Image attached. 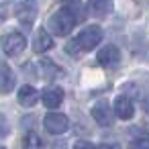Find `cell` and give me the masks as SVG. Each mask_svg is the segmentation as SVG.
Listing matches in <instances>:
<instances>
[{"label":"cell","mask_w":149,"mask_h":149,"mask_svg":"<svg viewBox=\"0 0 149 149\" xmlns=\"http://www.w3.org/2000/svg\"><path fill=\"white\" fill-rule=\"evenodd\" d=\"M76 23H78L76 8H72V6H61V8H57V10L49 17L47 29H51V33L57 35V37H65V35H70V31L76 27Z\"/></svg>","instance_id":"cell-1"},{"label":"cell","mask_w":149,"mask_h":149,"mask_svg":"<svg viewBox=\"0 0 149 149\" xmlns=\"http://www.w3.org/2000/svg\"><path fill=\"white\" fill-rule=\"evenodd\" d=\"M100 39H102V29L96 25H90V27L80 31V35L76 37V43H78L80 51H92L100 43Z\"/></svg>","instance_id":"cell-2"},{"label":"cell","mask_w":149,"mask_h":149,"mask_svg":"<svg viewBox=\"0 0 149 149\" xmlns=\"http://www.w3.org/2000/svg\"><path fill=\"white\" fill-rule=\"evenodd\" d=\"M25 47H27V39L21 33H8V35L2 37V51L10 57L21 55L25 51Z\"/></svg>","instance_id":"cell-3"},{"label":"cell","mask_w":149,"mask_h":149,"mask_svg":"<svg viewBox=\"0 0 149 149\" xmlns=\"http://www.w3.org/2000/svg\"><path fill=\"white\" fill-rule=\"evenodd\" d=\"M37 2L35 0H19V4H17V19L19 23H23L25 27H31L37 19Z\"/></svg>","instance_id":"cell-4"},{"label":"cell","mask_w":149,"mask_h":149,"mask_svg":"<svg viewBox=\"0 0 149 149\" xmlns=\"http://www.w3.org/2000/svg\"><path fill=\"white\" fill-rule=\"evenodd\" d=\"M43 125H45L47 133H51V135H61V133H65L70 129V120L61 112H49V114H45Z\"/></svg>","instance_id":"cell-5"},{"label":"cell","mask_w":149,"mask_h":149,"mask_svg":"<svg viewBox=\"0 0 149 149\" xmlns=\"http://www.w3.org/2000/svg\"><path fill=\"white\" fill-rule=\"evenodd\" d=\"M92 116H94V120H96L100 127H108V125H112L114 110H110V106H108L106 100H100V102H96V104L92 106Z\"/></svg>","instance_id":"cell-6"},{"label":"cell","mask_w":149,"mask_h":149,"mask_svg":"<svg viewBox=\"0 0 149 149\" xmlns=\"http://www.w3.org/2000/svg\"><path fill=\"white\" fill-rule=\"evenodd\" d=\"M98 63L104 68H114L120 63V51L116 49V45H104L98 51Z\"/></svg>","instance_id":"cell-7"},{"label":"cell","mask_w":149,"mask_h":149,"mask_svg":"<svg viewBox=\"0 0 149 149\" xmlns=\"http://www.w3.org/2000/svg\"><path fill=\"white\" fill-rule=\"evenodd\" d=\"M41 100H43V104L47 108H57L63 102V90L59 86H47L41 92Z\"/></svg>","instance_id":"cell-8"},{"label":"cell","mask_w":149,"mask_h":149,"mask_svg":"<svg viewBox=\"0 0 149 149\" xmlns=\"http://www.w3.org/2000/svg\"><path fill=\"white\" fill-rule=\"evenodd\" d=\"M15 84H17V78H15L13 70L8 68V63L0 61V94H8V92H13Z\"/></svg>","instance_id":"cell-9"},{"label":"cell","mask_w":149,"mask_h":149,"mask_svg":"<svg viewBox=\"0 0 149 149\" xmlns=\"http://www.w3.org/2000/svg\"><path fill=\"white\" fill-rule=\"evenodd\" d=\"M114 114H116L118 118H123V120L133 118V114H135L133 100H131L129 96H118V98L114 100Z\"/></svg>","instance_id":"cell-10"},{"label":"cell","mask_w":149,"mask_h":149,"mask_svg":"<svg viewBox=\"0 0 149 149\" xmlns=\"http://www.w3.org/2000/svg\"><path fill=\"white\" fill-rule=\"evenodd\" d=\"M112 6L114 2L112 0H90L88 2V13L96 19H104L112 13Z\"/></svg>","instance_id":"cell-11"},{"label":"cell","mask_w":149,"mask_h":149,"mask_svg":"<svg viewBox=\"0 0 149 149\" xmlns=\"http://www.w3.org/2000/svg\"><path fill=\"white\" fill-rule=\"evenodd\" d=\"M53 47V39L51 35L47 33V29H39L33 37V51L35 53H45Z\"/></svg>","instance_id":"cell-12"},{"label":"cell","mask_w":149,"mask_h":149,"mask_svg":"<svg viewBox=\"0 0 149 149\" xmlns=\"http://www.w3.org/2000/svg\"><path fill=\"white\" fill-rule=\"evenodd\" d=\"M37 100H39V92H37L33 86H21V88H19V102H21L23 106L31 108V106L37 104Z\"/></svg>","instance_id":"cell-13"},{"label":"cell","mask_w":149,"mask_h":149,"mask_svg":"<svg viewBox=\"0 0 149 149\" xmlns=\"http://www.w3.org/2000/svg\"><path fill=\"white\" fill-rule=\"evenodd\" d=\"M23 145H25L27 149H43V147H45V145H43V139H41L35 131H29V133L25 135Z\"/></svg>","instance_id":"cell-14"},{"label":"cell","mask_w":149,"mask_h":149,"mask_svg":"<svg viewBox=\"0 0 149 149\" xmlns=\"http://www.w3.org/2000/svg\"><path fill=\"white\" fill-rule=\"evenodd\" d=\"M41 70H43V76L45 78H53V76H61V70L51 63L49 59H41Z\"/></svg>","instance_id":"cell-15"},{"label":"cell","mask_w":149,"mask_h":149,"mask_svg":"<svg viewBox=\"0 0 149 149\" xmlns=\"http://www.w3.org/2000/svg\"><path fill=\"white\" fill-rule=\"evenodd\" d=\"M129 149H149V139H147V137L133 139V141L129 143Z\"/></svg>","instance_id":"cell-16"},{"label":"cell","mask_w":149,"mask_h":149,"mask_svg":"<svg viewBox=\"0 0 149 149\" xmlns=\"http://www.w3.org/2000/svg\"><path fill=\"white\" fill-rule=\"evenodd\" d=\"M8 120H6V116H2L0 114V137H6L8 135Z\"/></svg>","instance_id":"cell-17"},{"label":"cell","mask_w":149,"mask_h":149,"mask_svg":"<svg viewBox=\"0 0 149 149\" xmlns=\"http://www.w3.org/2000/svg\"><path fill=\"white\" fill-rule=\"evenodd\" d=\"M74 149H96L90 141H78L76 145H74Z\"/></svg>","instance_id":"cell-18"},{"label":"cell","mask_w":149,"mask_h":149,"mask_svg":"<svg viewBox=\"0 0 149 149\" xmlns=\"http://www.w3.org/2000/svg\"><path fill=\"white\" fill-rule=\"evenodd\" d=\"M65 51H70V53H74V55L80 51V49H78V43H76V39H74V41H70V43L65 45Z\"/></svg>","instance_id":"cell-19"},{"label":"cell","mask_w":149,"mask_h":149,"mask_svg":"<svg viewBox=\"0 0 149 149\" xmlns=\"http://www.w3.org/2000/svg\"><path fill=\"white\" fill-rule=\"evenodd\" d=\"M141 104H143V110H145V112L149 114V94H147V96L143 98V102H141Z\"/></svg>","instance_id":"cell-20"},{"label":"cell","mask_w":149,"mask_h":149,"mask_svg":"<svg viewBox=\"0 0 149 149\" xmlns=\"http://www.w3.org/2000/svg\"><path fill=\"white\" fill-rule=\"evenodd\" d=\"M98 149H118V145H100Z\"/></svg>","instance_id":"cell-21"},{"label":"cell","mask_w":149,"mask_h":149,"mask_svg":"<svg viewBox=\"0 0 149 149\" xmlns=\"http://www.w3.org/2000/svg\"><path fill=\"white\" fill-rule=\"evenodd\" d=\"M0 149H6V147H0Z\"/></svg>","instance_id":"cell-22"}]
</instances>
